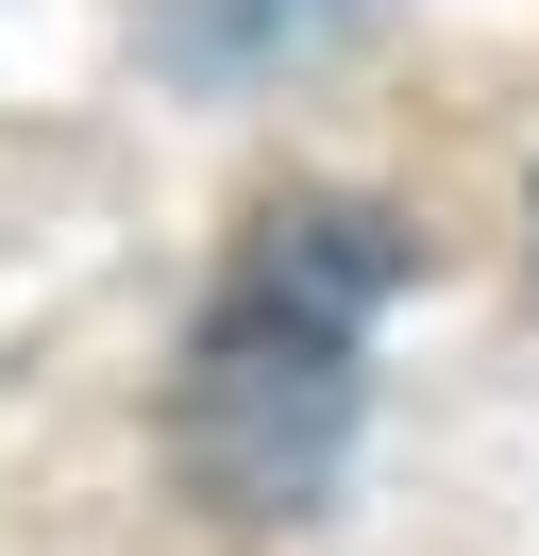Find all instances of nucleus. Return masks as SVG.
<instances>
[{"mask_svg": "<svg viewBox=\"0 0 539 556\" xmlns=\"http://www.w3.org/2000/svg\"><path fill=\"white\" fill-rule=\"evenodd\" d=\"M404 287V237L371 203H270L253 253H236L220 320L186 338V388H168V455H186L202 506L236 522H303L337 489V439H354V320Z\"/></svg>", "mask_w": 539, "mask_h": 556, "instance_id": "nucleus-1", "label": "nucleus"}, {"mask_svg": "<svg viewBox=\"0 0 539 556\" xmlns=\"http://www.w3.org/2000/svg\"><path fill=\"white\" fill-rule=\"evenodd\" d=\"M371 35V0H168L152 17V68L186 85H253V68H303V51Z\"/></svg>", "mask_w": 539, "mask_h": 556, "instance_id": "nucleus-2", "label": "nucleus"}]
</instances>
